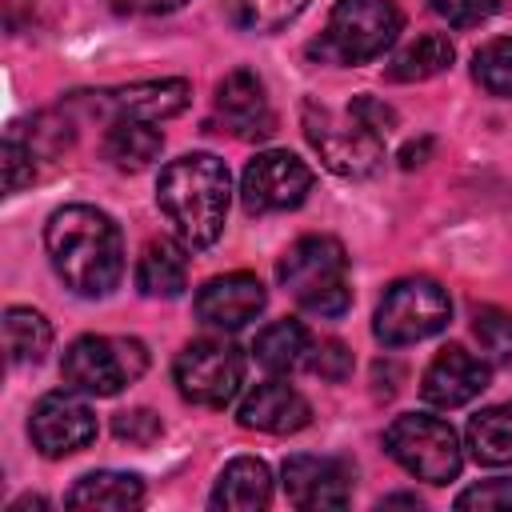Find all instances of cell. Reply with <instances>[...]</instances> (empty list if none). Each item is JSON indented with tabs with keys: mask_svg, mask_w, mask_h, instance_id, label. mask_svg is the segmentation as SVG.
<instances>
[{
	"mask_svg": "<svg viewBox=\"0 0 512 512\" xmlns=\"http://www.w3.org/2000/svg\"><path fill=\"white\" fill-rule=\"evenodd\" d=\"M44 248L64 280L84 300L108 296L124 276V240L108 212L92 204H64L44 224Z\"/></svg>",
	"mask_w": 512,
	"mask_h": 512,
	"instance_id": "6da1fadb",
	"label": "cell"
},
{
	"mask_svg": "<svg viewBox=\"0 0 512 512\" xmlns=\"http://www.w3.org/2000/svg\"><path fill=\"white\" fill-rule=\"evenodd\" d=\"M228 196H232L228 168L212 152H188L180 160H168L156 180V204L184 248L216 244V236L224 232Z\"/></svg>",
	"mask_w": 512,
	"mask_h": 512,
	"instance_id": "7a4b0ae2",
	"label": "cell"
},
{
	"mask_svg": "<svg viewBox=\"0 0 512 512\" xmlns=\"http://www.w3.org/2000/svg\"><path fill=\"white\" fill-rule=\"evenodd\" d=\"M280 284L288 288V296L324 320H336L348 312L352 304V288H348V256L344 244L336 236H300L276 264Z\"/></svg>",
	"mask_w": 512,
	"mask_h": 512,
	"instance_id": "3957f363",
	"label": "cell"
},
{
	"mask_svg": "<svg viewBox=\"0 0 512 512\" xmlns=\"http://www.w3.org/2000/svg\"><path fill=\"white\" fill-rule=\"evenodd\" d=\"M404 16L392 0H340L312 52L336 64H368L396 44Z\"/></svg>",
	"mask_w": 512,
	"mask_h": 512,
	"instance_id": "277c9868",
	"label": "cell"
},
{
	"mask_svg": "<svg viewBox=\"0 0 512 512\" xmlns=\"http://www.w3.org/2000/svg\"><path fill=\"white\" fill-rule=\"evenodd\" d=\"M148 368V352L132 336H80L68 344L60 376L64 388L80 396H116L124 384L140 380Z\"/></svg>",
	"mask_w": 512,
	"mask_h": 512,
	"instance_id": "5b68a950",
	"label": "cell"
},
{
	"mask_svg": "<svg viewBox=\"0 0 512 512\" xmlns=\"http://www.w3.org/2000/svg\"><path fill=\"white\" fill-rule=\"evenodd\" d=\"M452 316V300L448 292L428 280V276H404L396 284L384 288L380 304H376V340L388 348H404L416 340L436 336Z\"/></svg>",
	"mask_w": 512,
	"mask_h": 512,
	"instance_id": "8992f818",
	"label": "cell"
},
{
	"mask_svg": "<svg viewBox=\"0 0 512 512\" xmlns=\"http://www.w3.org/2000/svg\"><path fill=\"white\" fill-rule=\"evenodd\" d=\"M384 448L388 456L416 480L428 484H448L456 480L464 456H460V440L452 432L448 420L428 416V412H404L388 424L384 432Z\"/></svg>",
	"mask_w": 512,
	"mask_h": 512,
	"instance_id": "52a82bcc",
	"label": "cell"
},
{
	"mask_svg": "<svg viewBox=\"0 0 512 512\" xmlns=\"http://www.w3.org/2000/svg\"><path fill=\"white\" fill-rule=\"evenodd\" d=\"M304 132L312 140V148L320 152V160L336 172V176H352L364 180L384 164V136H376L372 128H364L352 112L336 116L324 104H304Z\"/></svg>",
	"mask_w": 512,
	"mask_h": 512,
	"instance_id": "ba28073f",
	"label": "cell"
},
{
	"mask_svg": "<svg viewBox=\"0 0 512 512\" xmlns=\"http://www.w3.org/2000/svg\"><path fill=\"white\" fill-rule=\"evenodd\" d=\"M172 376H176V388L184 400L204 404V408H224L244 388V356L228 340L204 336V340H192L180 348Z\"/></svg>",
	"mask_w": 512,
	"mask_h": 512,
	"instance_id": "9c48e42d",
	"label": "cell"
},
{
	"mask_svg": "<svg viewBox=\"0 0 512 512\" xmlns=\"http://www.w3.org/2000/svg\"><path fill=\"white\" fill-rule=\"evenodd\" d=\"M308 192H312V168L300 156L280 152V148L248 160L244 180H240V200L248 212H288L304 204Z\"/></svg>",
	"mask_w": 512,
	"mask_h": 512,
	"instance_id": "30bf717a",
	"label": "cell"
},
{
	"mask_svg": "<svg viewBox=\"0 0 512 512\" xmlns=\"http://www.w3.org/2000/svg\"><path fill=\"white\" fill-rule=\"evenodd\" d=\"M28 436L48 460H60V456H72V452H80L96 440V416L72 388L68 392H48L32 408Z\"/></svg>",
	"mask_w": 512,
	"mask_h": 512,
	"instance_id": "8fae6325",
	"label": "cell"
},
{
	"mask_svg": "<svg viewBox=\"0 0 512 512\" xmlns=\"http://www.w3.org/2000/svg\"><path fill=\"white\" fill-rule=\"evenodd\" d=\"M280 476H284V496L296 508H308V512L344 508L348 496H352V468L336 456L296 452V456L284 460Z\"/></svg>",
	"mask_w": 512,
	"mask_h": 512,
	"instance_id": "7c38bea8",
	"label": "cell"
},
{
	"mask_svg": "<svg viewBox=\"0 0 512 512\" xmlns=\"http://www.w3.org/2000/svg\"><path fill=\"white\" fill-rule=\"evenodd\" d=\"M216 112H220L224 128L240 140H264L276 132V116L264 96V84L248 68H236L216 84Z\"/></svg>",
	"mask_w": 512,
	"mask_h": 512,
	"instance_id": "4fadbf2b",
	"label": "cell"
},
{
	"mask_svg": "<svg viewBox=\"0 0 512 512\" xmlns=\"http://www.w3.org/2000/svg\"><path fill=\"white\" fill-rule=\"evenodd\" d=\"M268 304L264 284L252 272H228V276H212L200 292H196V316L212 328H244L248 320H256Z\"/></svg>",
	"mask_w": 512,
	"mask_h": 512,
	"instance_id": "5bb4252c",
	"label": "cell"
},
{
	"mask_svg": "<svg viewBox=\"0 0 512 512\" xmlns=\"http://www.w3.org/2000/svg\"><path fill=\"white\" fill-rule=\"evenodd\" d=\"M488 388V364L460 344H448L420 376V396L432 408H460Z\"/></svg>",
	"mask_w": 512,
	"mask_h": 512,
	"instance_id": "9a60e30c",
	"label": "cell"
},
{
	"mask_svg": "<svg viewBox=\"0 0 512 512\" xmlns=\"http://www.w3.org/2000/svg\"><path fill=\"white\" fill-rule=\"evenodd\" d=\"M240 424L268 432V436H284V432H300L312 420V404L284 380H264L256 384L244 400H240Z\"/></svg>",
	"mask_w": 512,
	"mask_h": 512,
	"instance_id": "2e32d148",
	"label": "cell"
},
{
	"mask_svg": "<svg viewBox=\"0 0 512 512\" xmlns=\"http://www.w3.org/2000/svg\"><path fill=\"white\" fill-rule=\"evenodd\" d=\"M192 100V88L188 80H140V84H124V88H112V92H100L96 108H108L120 116H132V120H168L176 112H184Z\"/></svg>",
	"mask_w": 512,
	"mask_h": 512,
	"instance_id": "e0dca14e",
	"label": "cell"
},
{
	"mask_svg": "<svg viewBox=\"0 0 512 512\" xmlns=\"http://www.w3.org/2000/svg\"><path fill=\"white\" fill-rule=\"evenodd\" d=\"M268 500H272V472L256 456H236L216 476L212 508H224V512H256V508H268Z\"/></svg>",
	"mask_w": 512,
	"mask_h": 512,
	"instance_id": "ac0fdd59",
	"label": "cell"
},
{
	"mask_svg": "<svg viewBox=\"0 0 512 512\" xmlns=\"http://www.w3.org/2000/svg\"><path fill=\"white\" fill-rule=\"evenodd\" d=\"M136 288L152 300H176L188 288V256L184 244L148 240L136 260Z\"/></svg>",
	"mask_w": 512,
	"mask_h": 512,
	"instance_id": "d6986e66",
	"label": "cell"
},
{
	"mask_svg": "<svg viewBox=\"0 0 512 512\" xmlns=\"http://www.w3.org/2000/svg\"><path fill=\"white\" fill-rule=\"evenodd\" d=\"M68 508H136L144 500V480L136 472H112V468H100V472H84L72 492L64 496Z\"/></svg>",
	"mask_w": 512,
	"mask_h": 512,
	"instance_id": "ffe728a7",
	"label": "cell"
},
{
	"mask_svg": "<svg viewBox=\"0 0 512 512\" xmlns=\"http://www.w3.org/2000/svg\"><path fill=\"white\" fill-rule=\"evenodd\" d=\"M256 364H264L268 372H292L300 364H308L312 352V336L300 320H272L256 332Z\"/></svg>",
	"mask_w": 512,
	"mask_h": 512,
	"instance_id": "44dd1931",
	"label": "cell"
},
{
	"mask_svg": "<svg viewBox=\"0 0 512 512\" xmlns=\"http://www.w3.org/2000/svg\"><path fill=\"white\" fill-rule=\"evenodd\" d=\"M160 148H164V136H160L148 120H132V116L112 120V128H108V136H104L108 160H112L116 168H124V172L148 168V164L160 156Z\"/></svg>",
	"mask_w": 512,
	"mask_h": 512,
	"instance_id": "7402d4cb",
	"label": "cell"
},
{
	"mask_svg": "<svg viewBox=\"0 0 512 512\" xmlns=\"http://www.w3.org/2000/svg\"><path fill=\"white\" fill-rule=\"evenodd\" d=\"M4 348H8V360L16 368H28V364L36 368L52 348V324L36 308L12 304L4 312Z\"/></svg>",
	"mask_w": 512,
	"mask_h": 512,
	"instance_id": "603a6c76",
	"label": "cell"
},
{
	"mask_svg": "<svg viewBox=\"0 0 512 512\" xmlns=\"http://www.w3.org/2000/svg\"><path fill=\"white\" fill-rule=\"evenodd\" d=\"M468 448L480 464H492V468L512 464V400L492 404L468 420Z\"/></svg>",
	"mask_w": 512,
	"mask_h": 512,
	"instance_id": "cb8c5ba5",
	"label": "cell"
},
{
	"mask_svg": "<svg viewBox=\"0 0 512 512\" xmlns=\"http://www.w3.org/2000/svg\"><path fill=\"white\" fill-rule=\"evenodd\" d=\"M448 64H452V40H448V36H440V32H424V36H416L412 44H404V48L392 56L388 76H392V80L412 84V80L440 76Z\"/></svg>",
	"mask_w": 512,
	"mask_h": 512,
	"instance_id": "d4e9b609",
	"label": "cell"
},
{
	"mask_svg": "<svg viewBox=\"0 0 512 512\" xmlns=\"http://www.w3.org/2000/svg\"><path fill=\"white\" fill-rule=\"evenodd\" d=\"M308 0H224V12L244 32H280L304 12Z\"/></svg>",
	"mask_w": 512,
	"mask_h": 512,
	"instance_id": "484cf974",
	"label": "cell"
},
{
	"mask_svg": "<svg viewBox=\"0 0 512 512\" xmlns=\"http://www.w3.org/2000/svg\"><path fill=\"white\" fill-rule=\"evenodd\" d=\"M472 332L492 364H512V312L508 308H496V304L476 308Z\"/></svg>",
	"mask_w": 512,
	"mask_h": 512,
	"instance_id": "4316f807",
	"label": "cell"
},
{
	"mask_svg": "<svg viewBox=\"0 0 512 512\" xmlns=\"http://www.w3.org/2000/svg\"><path fill=\"white\" fill-rule=\"evenodd\" d=\"M472 72L480 80V88H488L492 96H504L512 100V36H500V40H488L476 60H472Z\"/></svg>",
	"mask_w": 512,
	"mask_h": 512,
	"instance_id": "83f0119b",
	"label": "cell"
},
{
	"mask_svg": "<svg viewBox=\"0 0 512 512\" xmlns=\"http://www.w3.org/2000/svg\"><path fill=\"white\" fill-rule=\"evenodd\" d=\"M36 168H32V144H24L16 132H8L4 140V188L20 192L24 184H32Z\"/></svg>",
	"mask_w": 512,
	"mask_h": 512,
	"instance_id": "f1b7e54d",
	"label": "cell"
},
{
	"mask_svg": "<svg viewBox=\"0 0 512 512\" xmlns=\"http://www.w3.org/2000/svg\"><path fill=\"white\" fill-rule=\"evenodd\" d=\"M308 368L316 372V376H324V380H344L348 372H352V352L340 344V340H324V344H316L312 352H308Z\"/></svg>",
	"mask_w": 512,
	"mask_h": 512,
	"instance_id": "f546056e",
	"label": "cell"
},
{
	"mask_svg": "<svg viewBox=\"0 0 512 512\" xmlns=\"http://www.w3.org/2000/svg\"><path fill=\"white\" fill-rule=\"evenodd\" d=\"M428 4L452 28H472V24H480L496 12V0H428Z\"/></svg>",
	"mask_w": 512,
	"mask_h": 512,
	"instance_id": "4dcf8cb0",
	"label": "cell"
},
{
	"mask_svg": "<svg viewBox=\"0 0 512 512\" xmlns=\"http://www.w3.org/2000/svg\"><path fill=\"white\" fill-rule=\"evenodd\" d=\"M112 432L120 436V440H128V444H152L156 436H160V416L156 412H148V408H132V412H120L116 420H112Z\"/></svg>",
	"mask_w": 512,
	"mask_h": 512,
	"instance_id": "1f68e13d",
	"label": "cell"
},
{
	"mask_svg": "<svg viewBox=\"0 0 512 512\" xmlns=\"http://www.w3.org/2000/svg\"><path fill=\"white\" fill-rule=\"evenodd\" d=\"M456 508H480V512L512 508V480H484V484H472L468 492L456 496Z\"/></svg>",
	"mask_w": 512,
	"mask_h": 512,
	"instance_id": "d6a6232c",
	"label": "cell"
},
{
	"mask_svg": "<svg viewBox=\"0 0 512 512\" xmlns=\"http://www.w3.org/2000/svg\"><path fill=\"white\" fill-rule=\"evenodd\" d=\"M348 112H352L364 128H372L376 136H388V132L396 128V112H392L384 100H376V96H356V100L348 104Z\"/></svg>",
	"mask_w": 512,
	"mask_h": 512,
	"instance_id": "836d02e7",
	"label": "cell"
},
{
	"mask_svg": "<svg viewBox=\"0 0 512 512\" xmlns=\"http://www.w3.org/2000/svg\"><path fill=\"white\" fill-rule=\"evenodd\" d=\"M188 0H112L116 12H132V16H160V12H176Z\"/></svg>",
	"mask_w": 512,
	"mask_h": 512,
	"instance_id": "e575fe53",
	"label": "cell"
},
{
	"mask_svg": "<svg viewBox=\"0 0 512 512\" xmlns=\"http://www.w3.org/2000/svg\"><path fill=\"white\" fill-rule=\"evenodd\" d=\"M428 148H432V140H420V144H408V148L400 152V164H404V168H416V164H424L420 156H424Z\"/></svg>",
	"mask_w": 512,
	"mask_h": 512,
	"instance_id": "d590c367",
	"label": "cell"
}]
</instances>
